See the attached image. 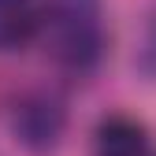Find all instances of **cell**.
I'll return each mask as SVG.
<instances>
[{"instance_id": "cell-1", "label": "cell", "mask_w": 156, "mask_h": 156, "mask_svg": "<svg viewBox=\"0 0 156 156\" xmlns=\"http://www.w3.org/2000/svg\"><path fill=\"white\" fill-rule=\"evenodd\" d=\"M45 52L67 71H89L104 52V11L101 0H45L41 30Z\"/></svg>"}, {"instance_id": "cell-2", "label": "cell", "mask_w": 156, "mask_h": 156, "mask_svg": "<svg viewBox=\"0 0 156 156\" xmlns=\"http://www.w3.org/2000/svg\"><path fill=\"white\" fill-rule=\"evenodd\" d=\"M15 138L23 141L26 149H52L60 141V130H63V108L60 101H52V97L37 93V97H26V101L15 104Z\"/></svg>"}, {"instance_id": "cell-3", "label": "cell", "mask_w": 156, "mask_h": 156, "mask_svg": "<svg viewBox=\"0 0 156 156\" xmlns=\"http://www.w3.org/2000/svg\"><path fill=\"white\" fill-rule=\"evenodd\" d=\"M149 138L145 126L130 115H108L97 126V156H145Z\"/></svg>"}, {"instance_id": "cell-4", "label": "cell", "mask_w": 156, "mask_h": 156, "mask_svg": "<svg viewBox=\"0 0 156 156\" xmlns=\"http://www.w3.org/2000/svg\"><path fill=\"white\" fill-rule=\"evenodd\" d=\"M37 30H41L37 0H0V52L34 41Z\"/></svg>"}, {"instance_id": "cell-5", "label": "cell", "mask_w": 156, "mask_h": 156, "mask_svg": "<svg viewBox=\"0 0 156 156\" xmlns=\"http://www.w3.org/2000/svg\"><path fill=\"white\" fill-rule=\"evenodd\" d=\"M145 52H149V60H152V67H156V26H152V34H149V45H145Z\"/></svg>"}]
</instances>
